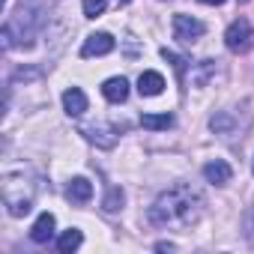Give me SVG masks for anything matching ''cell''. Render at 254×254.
Masks as SVG:
<instances>
[{"label":"cell","instance_id":"cell-1","mask_svg":"<svg viewBox=\"0 0 254 254\" xmlns=\"http://www.w3.org/2000/svg\"><path fill=\"white\" fill-rule=\"evenodd\" d=\"M200 194L194 191V189H189V186H177V189H171V191H165L156 203H153V209H150V221L153 224H189V221H194L197 215H200Z\"/></svg>","mask_w":254,"mask_h":254},{"label":"cell","instance_id":"cell-2","mask_svg":"<svg viewBox=\"0 0 254 254\" xmlns=\"http://www.w3.org/2000/svg\"><path fill=\"white\" fill-rule=\"evenodd\" d=\"M251 42H254V27H251V21H248V18L230 21V27L224 30V45H227V51L245 54V51L251 48Z\"/></svg>","mask_w":254,"mask_h":254},{"label":"cell","instance_id":"cell-3","mask_svg":"<svg viewBox=\"0 0 254 254\" xmlns=\"http://www.w3.org/2000/svg\"><path fill=\"white\" fill-rule=\"evenodd\" d=\"M206 33V24L203 21H197V18H191V15H174V36L180 39V42H194V39H200Z\"/></svg>","mask_w":254,"mask_h":254},{"label":"cell","instance_id":"cell-4","mask_svg":"<svg viewBox=\"0 0 254 254\" xmlns=\"http://www.w3.org/2000/svg\"><path fill=\"white\" fill-rule=\"evenodd\" d=\"M114 51V36L111 33H90L81 45V57H102Z\"/></svg>","mask_w":254,"mask_h":254},{"label":"cell","instance_id":"cell-5","mask_svg":"<svg viewBox=\"0 0 254 254\" xmlns=\"http://www.w3.org/2000/svg\"><path fill=\"white\" fill-rule=\"evenodd\" d=\"M230 177H233V171H230V165H227V162H221V159H215V162H206V165H203V180H206V183H212V186H227V183H230Z\"/></svg>","mask_w":254,"mask_h":254},{"label":"cell","instance_id":"cell-6","mask_svg":"<svg viewBox=\"0 0 254 254\" xmlns=\"http://www.w3.org/2000/svg\"><path fill=\"white\" fill-rule=\"evenodd\" d=\"M102 96L108 102H126V99H129V81H126L123 75L120 78H108L102 84Z\"/></svg>","mask_w":254,"mask_h":254},{"label":"cell","instance_id":"cell-7","mask_svg":"<svg viewBox=\"0 0 254 254\" xmlns=\"http://www.w3.org/2000/svg\"><path fill=\"white\" fill-rule=\"evenodd\" d=\"M54 224H57V221H54V215H51V212H42V215L33 221V227H30V239H33V242H39V245H42V242H48V239L54 236Z\"/></svg>","mask_w":254,"mask_h":254},{"label":"cell","instance_id":"cell-8","mask_svg":"<svg viewBox=\"0 0 254 254\" xmlns=\"http://www.w3.org/2000/svg\"><path fill=\"white\" fill-rule=\"evenodd\" d=\"M162 90H165V78L159 75V72H141V78H138V93L141 96H162Z\"/></svg>","mask_w":254,"mask_h":254},{"label":"cell","instance_id":"cell-9","mask_svg":"<svg viewBox=\"0 0 254 254\" xmlns=\"http://www.w3.org/2000/svg\"><path fill=\"white\" fill-rule=\"evenodd\" d=\"M63 108H66L69 117H81V114L87 111V96H84V90L69 87V90L63 93Z\"/></svg>","mask_w":254,"mask_h":254},{"label":"cell","instance_id":"cell-10","mask_svg":"<svg viewBox=\"0 0 254 254\" xmlns=\"http://www.w3.org/2000/svg\"><path fill=\"white\" fill-rule=\"evenodd\" d=\"M66 197H69L72 203H87V200L93 197V183H90L87 177H75V180L69 183V189H66Z\"/></svg>","mask_w":254,"mask_h":254},{"label":"cell","instance_id":"cell-11","mask_svg":"<svg viewBox=\"0 0 254 254\" xmlns=\"http://www.w3.org/2000/svg\"><path fill=\"white\" fill-rule=\"evenodd\" d=\"M141 126L150 129V132H162V129H171V126H174V117L171 114H144Z\"/></svg>","mask_w":254,"mask_h":254},{"label":"cell","instance_id":"cell-12","mask_svg":"<svg viewBox=\"0 0 254 254\" xmlns=\"http://www.w3.org/2000/svg\"><path fill=\"white\" fill-rule=\"evenodd\" d=\"M81 242H84V236H81V230H66V233H60V239H57V251H63V254H72V251H78L81 248Z\"/></svg>","mask_w":254,"mask_h":254},{"label":"cell","instance_id":"cell-13","mask_svg":"<svg viewBox=\"0 0 254 254\" xmlns=\"http://www.w3.org/2000/svg\"><path fill=\"white\" fill-rule=\"evenodd\" d=\"M102 209H105V212L123 209V191H120V189H108V194H105V200H102Z\"/></svg>","mask_w":254,"mask_h":254},{"label":"cell","instance_id":"cell-14","mask_svg":"<svg viewBox=\"0 0 254 254\" xmlns=\"http://www.w3.org/2000/svg\"><path fill=\"white\" fill-rule=\"evenodd\" d=\"M108 9V0H84V15L87 18H99Z\"/></svg>","mask_w":254,"mask_h":254},{"label":"cell","instance_id":"cell-15","mask_svg":"<svg viewBox=\"0 0 254 254\" xmlns=\"http://www.w3.org/2000/svg\"><path fill=\"white\" fill-rule=\"evenodd\" d=\"M162 57H165V60H171L177 72H183V69H186V60H183L180 54H174V51H168V48H162Z\"/></svg>","mask_w":254,"mask_h":254},{"label":"cell","instance_id":"cell-16","mask_svg":"<svg viewBox=\"0 0 254 254\" xmlns=\"http://www.w3.org/2000/svg\"><path fill=\"white\" fill-rule=\"evenodd\" d=\"M200 3H206V6H221L224 0H200Z\"/></svg>","mask_w":254,"mask_h":254},{"label":"cell","instance_id":"cell-17","mask_svg":"<svg viewBox=\"0 0 254 254\" xmlns=\"http://www.w3.org/2000/svg\"><path fill=\"white\" fill-rule=\"evenodd\" d=\"M120 3H129V0H120Z\"/></svg>","mask_w":254,"mask_h":254},{"label":"cell","instance_id":"cell-18","mask_svg":"<svg viewBox=\"0 0 254 254\" xmlns=\"http://www.w3.org/2000/svg\"><path fill=\"white\" fill-rule=\"evenodd\" d=\"M251 174H254V165H251Z\"/></svg>","mask_w":254,"mask_h":254}]
</instances>
